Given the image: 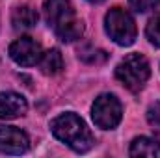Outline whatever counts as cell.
Instances as JSON below:
<instances>
[{"instance_id":"1","label":"cell","mask_w":160,"mask_h":158,"mask_svg":"<svg viewBox=\"0 0 160 158\" xmlns=\"http://www.w3.org/2000/svg\"><path fill=\"white\" fill-rule=\"evenodd\" d=\"M43 13L48 26L63 43H73L84 34V22L75 15L73 4L69 0H47Z\"/></svg>"},{"instance_id":"2","label":"cell","mask_w":160,"mask_h":158,"mask_svg":"<svg viewBox=\"0 0 160 158\" xmlns=\"http://www.w3.org/2000/svg\"><path fill=\"white\" fill-rule=\"evenodd\" d=\"M50 130L60 141H63L65 145H69L77 153L89 151L95 143L86 123L82 121V117H78L73 112H67V114L54 117L50 123Z\"/></svg>"},{"instance_id":"3","label":"cell","mask_w":160,"mask_h":158,"mask_svg":"<svg viewBox=\"0 0 160 158\" xmlns=\"http://www.w3.org/2000/svg\"><path fill=\"white\" fill-rule=\"evenodd\" d=\"M149 75H151L149 62L138 52L128 54L116 67V78L130 91H140L149 80Z\"/></svg>"},{"instance_id":"4","label":"cell","mask_w":160,"mask_h":158,"mask_svg":"<svg viewBox=\"0 0 160 158\" xmlns=\"http://www.w3.org/2000/svg\"><path fill=\"white\" fill-rule=\"evenodd\" d=\"M104 30L121 47H130L136 39V22L123 7H112L104 17Z\"/></svg>"},{"instance_id":"5","label":"cell","mask_w":160,"mask_h":158,"mask_svg":"<svg viewBox=\"0 0 160 158\" xmlns=\"http://www.w3.org/2000/svg\"><path fill=\"white\" fill-rule=\"evenodd\" d=\"M91 117H93V123L102 130L116 128L123 117V108H121V102L118 101V97L110 95V93L99 95L91 106Z\"/></svg>"},{"instance_id":"6","label":"cell","mask_w":160,"mask_h":158,"mask_svg":"<svg viewBox=\"0 0 160 158\" xmlns=\"http://www.w3.org/2000/svg\"><path fill=\"white\" fill-rule=\"evenodd\" d=\"M9 56L15 63L22 65V67H32V65L39 63L43 50H41V45L34 37L24 36V37H19L17 41L11 43Z\"/></svg>"},{"instance_id":"7","label":"cell","mask_w":160,"mask_h":158,"mask_svg":"<svg viewBox=\"0 0 160 158\" xmlns=\"http://www.w3.org/2000/svg\"><path fill=\"white\" fill-rule=\"evenodd\" d=\"M30 147L28 136L17 128V126H8L0 125V153L4 155H22Z\"/></svg>"},{"instance_id":"8","label":"cell","mask_w":160,"mask_h":158,"mask_svg":"<svg viewBox=\"0 0 160 158\" xmlns=\"http://www.w3.org/2000/svg\"><path fill=\"white\" fill-rule=\"evenodd\" d=\"M28 110V102L22 95L15 91L0 93V119H15L24 116Z\"/></svg>"},{"instance_id":"9","label":"cell","mask_w":160,"mask_h":158,"mask_svg":"<svg viewBox=\"0 0 160 158\" xmlns=\"http://www.w3.org/2000/svg\"><path fill=\"white\" fill-rule=\"evenodd\" d=\"M38 19H39L38 11L30 6H19L11 13V22L15 30H30L38 24Z\"/></svg>"},{"instance_id":"10","label":"cell","mask_w":160,"mask_h":158,"mask_svg":"<svg viewBox=\"0 0 160 158\" xmlns=\"http://www.w3.org/2000/svg\"><path fill=\"white\" fill-rule=\"evenodd\" d=\"M130 156H147V158H157L160 156V143L147 136H140L130 143Z\"/></svg>"},{"instance_id":"11","label":"cell","mask_w":160,"mask_h":158,"mask_svg":"<svg viewBox=\"0 0 160 158\" xmlns=\"http://www.w3.org/2000/svg\"><path fill=\"white\" fill-rule=\"evenodd\" d=\"M39 67L45 75H58L62 69H63V58H62V52L58 48H50L47 52H43L39 60Z\"/></svg>"},{"instance_id":"12","label":"cell","mask_w":160,"mask_h":158,"mask_svg":"<svg viewBox=\"0 0 160 158\" xmlns=\"http://www.w3.org/2000/svg\"><path fill=\"white\" fill-rule=\"evenodd\" d=\"M80 58H82L86 63H104V62L108 60V54H106L104 50L86 47L84 50H80Z\"/></svg>"},{"instance_id":"13","label":"cell","mask_w":160,"mask_h":158,"mask_svg":"<svg viewBox=\"0 0 160 158\" xmlns=\"http://www.w3.org/2000/svg\"><path fill=\"white\" fill-rule=\"evenodd\" d=\"M145 36H147V39L151 41L155 47H160V13L155 15V17L147 22Z\"/></svg>"},{"instance_id":"14","label":"cell","mask_w":160,"mask_h":158,"mask_svg":"<svg viewBox=\"0 0 160 158\" xmlns=\"http://www.w3.org/2000/svg\"><path fill=\"white\" fill-rule=\"evenodd\" d=\"M147 123L151 126V130L160 138V102H155L149 106L147 110Z\"/></svg>"},{"instance_id":"15","label":"cell","mask_w":160,"mask_h":158,"mask_svg":"<svg viewBox=\"0 0 160 158\" xmlns=\"http://www.w3.org/2000/svg\"><path fill=\"white\" fill-rule=\"evenodd\" d=\"M128 4H130L138 13H145V11L155 9L160 4V0H128Z\"/></svg>"},{"instance_id":"16","label":"cell","mask_w":160,"mask_h":158,"mask_svg":"<svg viewBox=\"0 0 160 158\" xmlns=\"http://www.w3.org/2000/svg\"><path fill=\"white\" fill-rule=\"evenodd\" d=\"M88 2H91V4H101V2H104V0H88Z\"/></svg>"}]
</instances>
